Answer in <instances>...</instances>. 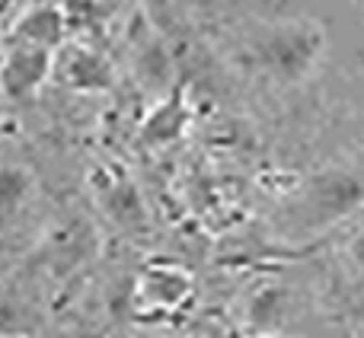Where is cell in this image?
<instances>
[{
	"instance_id": "obj_1",
	"label": "cell",
	"mask_w": 364,
	"mask_h": 338,
	"mask_svg": "<svg viewBox=\"0 0 364 338\" xmlns=\"http://www.w3.org/2000/svg\"><path fill=\"white\" fill-rule=\"evenodd\" d=\"M326 55V29L314 19H284L256 36L252 58L275 87H297Z\"/></svg>"
},
{
	"instance_id": "obj_2",
	"label": "cell",
	"mask_w": 364,
	"mask_h": 338,
	"mask_svg": "<svg viewBox=\"0 0 364 338\" xmlns=\"http://www.w3.org/2000/svg\"><path fill=\"white\" fill-rule=\"evenodd\" d=\"M364 205V166L361 169H326L304 182L291 198L284 217L294 230H326L329 224L348 217Z\"/></svg>"
},
{
	"instance_id": "obj_3",
	"label": "cell",
	"mask_w": 364,
	"mask_h": 338,
	"mask_svg": "<svg viewBox=\"0 0 364 338\" xmlns=\"http://www.w3.org/2000/svg\"><path fill=\"white\" fill-rule=\"evenodd\" d=\"M51 77H55V51L4 42V58H0V93L6 96V102L36 99Z\"/></svg>"
},
{
	"instance_id": "obj_4",
	"label": "cell",
	"mask_w": 364,
	"mask_h": 338,
	"mask_svg": "<svg viewBox=\"0 0 364 338\" xmlns=\"http://www.w3.org/2000/svg\"><path fill=\"white\" fill-rule=\"evenodd\" d=\"M4 42L16 45H32L42 51H61L70 42V26H68V6L64 4H19L16 16L6 19L4 26Z\"/></svg>"
},
{
	"instance_id": "obj_5",
	"label": "cell",
	"mask_w": 364,
	"mask_h": 338,
	"mask_svg": "<svg viewBox=\"0 0 364 338\" xmlns=\"http://www.w3.org/2000/svg\"><path fill=\"white\" fill-rule=\"evenodd\" d=\"M55 80L80 96H100L115 87V67L100 48L87 42H68L55 55Z\"/></svg>"
},
{
	"instance_id": "obj_6",
	"label": "cell",
	"mask_w": 364,
	"mask_h": 338,
	"mask_svg": "<svg viewBox=\"0 0 364 338\" xmlns=\"http://www.w3.org/2000/svg\"><path fill=\"white\" fill-rule=\"evenodd\" d=\"M195 297V281L182 265L176 262H151L141 268L138 284H134V303L141 310H154V316L176 313V310L188 307Z\"/></svg>"
},
{
	"instance_id": "obj_7",
	"label": "cell",
	"mask_w": 364,
	"mask_h": 338,
	"mask_svg": "<svg viewBox=\"0 0 364 338\" xmlns=\"http://www.w3.org/2000/svg\"><path fill=\"white\" fill-rule=\"evenodd\" d=\"M188 125H192V106H188L186 87H176V93L154 102V109L138 128V144L147 151L170 147L188 131Z\"/></svg>"
},
{
	"instance_id": "obj_8",
	"label": "cell",
	"mask_w": 364,
	"mask_h": 338,
	"mask_svg": "<svg viewBox=\"0 0 364 338\" xmlns=\"http://www.w3.org/2000/svg\"><path fill=\"white\" fill-rule=\"evenodd\" d=\"M134 80L147 96H154V102L176 93L179 87L176 61H173V51L160 38H151V42H144L138 48V55H134Z\"/></svg>"
},
{
	"instance_id": "obj_9",
	"label": "cell",
	"mask_w": 364,
	"mask_h": 338,
	"mask_svg": "<svg viewBox=\"0 0 364 338\" xmlns=\"http://www.w3.org/2000/svg\"><path fill=\"white\" fill-rule=\"evenodd\" d=\"M102 201H106L109 217L119 227H125V230H144V220H147L144 201H141V195L134 192V185L128 179L109 182L106 192H102Z\"/></svg>"
},
{
	"instance_id": "obj_10",
	"label": "cell",
	"mask_w": 364,
	"mask_h": 338,
	"mask_svg": "<svg viewBox=\"0 0 364 338\" xmlns=\"http://www.w3.org/2000/svg\"><path fill=\"white\" fill-rule=\"evenodd\" d=\"M32 192V173L26 166L6 163L0 173V205H4V217H13L19 207L26 205Z\"/></svg>"
},
{
	"instance_id": "obj_11",
	"label": "cell",
	"mask_w": 364,
	"mask_h": 338,
	"mask_svg": "<svg viewBox=\"0 0 364 338\" xmlns=\"http://www.w3.org/2000/svg\"><path fill=\"white\" fill-rule=\"evenodd\" d=\"M284 313V290L278 288H262L250 303V322L259 329H269L282 320Z\"/></svg>"
},
{
	"instance_id": "obj_12",
	"label": "cell",
	"mask_w": 364,
	"mask_h": 338,
	"mask_svg": "<svg viewBox=\"0 0 364 338\" xmlns=\"http://www.w3.org/2000/svg\"><path fill=\"white\" fill-rule=\"evenodd\" d=\"M346 252H348V262H352V268L364 275V224L352 233V239H348Z\"/></svg>"
},
{
	"instance_id": "obj_13",
	"label": "cell",
	"mask_w": 364,
	"mask_h": 338,
	"mask_svg": "<svg viewBox=\"0 0 364 338\" xmlns=\"http://www.w3.org/2000/svg\"><path fill=\"white\" fill-rule=\"evenodd\" d=\"M74 338H102V335H96V332H83V335H74Z\"/></svg>"
},
{
	"instance_id": "obj_14",
	"label": "cell",
	"mask_w": 364,
	"mask_h": 338,
	"mask_svg": "<svg viewBox=\"0 0 364 338\" xmlns=\"http://www.w3.org/2000/svg\"><path fill=\"white\" fill-rule=\"evenodd\" d=\"M259 338H272V335H259Z\"/></svg>"
}]
</instances>
